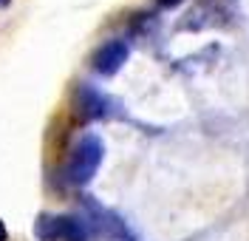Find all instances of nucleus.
Here are the masks:
<instances>
[{"label":"nucleus","mask_w":249,"mask_h":241,"mask_svg":"<svg viewBox=\"0 0 249 241\" xmlns=\"http://www.w3.org/2000/svg\"><path fill=\"white\" fill-rule=\"evenodd\" d=\"M102 156H105V145L96 133H85L77 142L74 153H71V162L65 167V182L68 185H88L99 165H102Z\"/></svg>","instance_id":"obj_1"},{"label":"nucleus","mask_w":249,"mask_h":241,"mask_svg":"<svg viewBox=\"0 0 249 241\" xmlns=\"http://www.w3.org/2000/svg\"><path fill=\"white\" fill-rule=\"evenodd\" d=\"M127 54H130V48H127L124 40H108L105 46L93 54V68H96V74L113 77V74L127 63Z\"/></svg>","instance_id":"obj_3"},{"label":"nucleus","mask_w":249,"mask_h":241,"mask_svg":"<svg viewBox=\"0 0 249 241\" xmlns=\"http://www.w3.org/2000/svg\"><path fill=\"white\" fill-rule=\"evenodd\" d=\"M6 3H9V0H0V6H6Z\"/></svg>","instance_id":"obj_7"},{"label":"nucleus","mask_w":249,"mask_h":241,"mask_svg":"<svg viewBox=\"0 0 249 241\" xmlns=\"http://www.w3.org/2000/svg\"><path fill=\"white\" fill-rule=\"evenodd\" d=\"M0 241H6V227H3V222H0Z\"/></svg>","instance_id":"obj_6"},{"label":"nucleus","mask_w":249,"mask_h":241,"mask_svg":"<svg viewBox=\"0 0 249 241\" xmlns=\"http://www.w3.org/2000/svg\"><path fill=\"white\" fill-rule=\"evenodd\" d=\"M156 3H159L161 9H176V6H178L181 0H156Z\"/></svg>","instance_id":"obj_5"},{"label":"nucleus","mask_w":249,"mask_h":241,"mask_svg":"<svg viewBox=\"0 0 249 241\" xmlns=\"http://www.w3.org/2000/svg\"><path fill=\"white\" fill-rule=\"evenodd\" d=\"M40 241H88V230L77 219H62V216H43L37 222Z\"/></svg>","instance_id":"obj_2"},{"label":"nucleus","mask_w":249,"mask_h":241,"mask_svg":"<svg viewBox=\"0 0 249 241\" xmlns=\"http://www.w3.org/2000/svg\"><path fill=\"white\" fill-rule=\"evenodd\" d=\"M79 108H82V119H96L105 116V96L96 94L93 88H82L79 91Z\"/></svg>","instance_id":"obj_4"}]
</instances>
